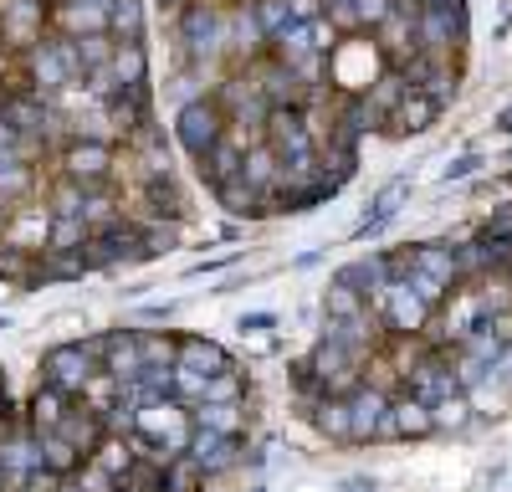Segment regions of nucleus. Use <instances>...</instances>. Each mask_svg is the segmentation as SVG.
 <instances>
[{"instance_id":"obj_1","label":"nucleus","mask_w":512,"mask_h":492,"mask_svg":"<svg viewBox=\"0 0 512 492\" xmlns=\"http://www.w3.org/2000/svg\"><path fill=\"white\" fill-rule=\"evenodd\" d=\"M180 41H185V57L195 72L221 67L226 62V11L216 0H190L180 11Z\"/></svg>"},{"instance_id":"obj_2","label":"nucleus","mask_w":512,"mask_h":492,"mask_svg":"<svg viewBox=\"0 0 512 492\" xmlns=\"http://www.w3.org/2000/svg\"><path fill=\"white\" fill-rule=\"evenodd\" d=\"M57 175L82 185V190H103L118 175V149L103 139H67L57 154Z\"/></svg>"},{"instance_id":"obj_3","label":"nucleus","mask_w":512,"mask_h":492,"mask_svg":"<svg viewBox=\"0 0 512 492\" xmlns=\"http://www.w3.org/2000/svg\"><path fill=\"white\" fill-rule=\"evenodd\" d=\"M466 31H472V21H466V0H456V6H420L415 16V47L431 52V57H451L466 47Z\"/></svg>"},{"instance_id":"obj_4","label":"nucleus","mask_w":512,"mask_h":492,"mask_svg":"<svg viewBox=\"0 0 512 492\" xmlns=\"http://www.w3.org/2000/svg\"><path fill=\"white\" fill-rule=\"evenodd\" d=\"M369 313L379 318V328H384V339H420L425 334V323H431L436 313L431 308H425L415 293H410V287L395 277L390 287H384V293L369 303Z\"/></svg>"},{"instance_id":"obj_5","label":"nucleus","mask_w":512,"mask_h":492,"mask_svg":"<svg viewBox=\"0 0 512 492\" xmlns=\"http://www.w3.org/2000/svg\"><path fill=\"white\" fill-rule=\"evenodd\" d=\"M226 113L216 108V98H200V103H185L180 113H175V144L185 149V159L195 164V159H205L210 149H216L221 139H226Z\"/></svg>"},{"instance_id":"obj_6","label":"nucleus","mask_w":512,"mask_h":492,"mask_svg":"<svg viewBox=\"0 0 512 492\" xmlns=\"http://www.w3.org/2000/svg\"><path fill=\"white\" fill-rule=\"evenodd\" d=\"M82 257H88V272H113V267H134V262H144V252H139V221H134V216H123V221L93 231L88 246H82Z\"/></svg>"},{"instance_id":"obj_7","label":"nucleus","mask_w":512,"mask_h":492,"mask_svg":"<svg viewBox=\"0 0 512 492\" xmlns=\"http://www.w3.org/2000/svg\"><path fill=\"white\" fill-rule=\"evenodd\" d=\"M400 395H415L420 405H441L446 395H461V380L451 369V354L441 349H425L405 375H400Z\"/></svg>"},{"instance_id":"obj_8","label":"nucleus","mask_w":512,"mask_h":492,"mask_svg":"<svg viewBox=\"0 0 512 492\" xmlns=\"http://www.w3.org/2000/svg\"><path fill=\"white\" fill-rule=\"evenodd\" d=\"M128 216L134 221H180L190 216V195L180 185V175H159V180H144L134 190V205H128Z\"/></svg>"},{"instance_id":"obj_9","label":"nucleus","mask_w":512,"mask_h":492,"mask_svg":"<svg viewBox=\"0 0 512 492\" xmlns=\"http://www.w3.org/2000/svg\"><path fill=\"white\" fill-rule=\"evenodd\" d=\"M308 369L323 380L328 395H349V390L364 380V359H359L354 349H344V344L323 339V334H318V344L308 349Z\"/></svg>"},{"instance_id":"obj_10","label":"nucleus","mask_w":512,"mask_h":492,"mask_svg":"<svg viewBox=\"0 0 512 492\" xmlns=\"http://www.w3.org/2000/svg\"><path fill=\"white\" fill-rule=\"evenodd\" d=\"M251 72V82H256V93H262V103L267 108H292V113H303L308 108V82L297 77L292 67H282L277 57H262V62H251L246 67Z\"/></svg>"},{"instance_id":"obj_11","label":"nucleus","mask_w":512,"mask_h":492,"mask_svg":"<svg viewBox=\"0 0 512 492\" xmlns=\"http://www.w3.org/2000/svg\"><path fill=\"white\" fill-rule=\"evenodd\" d=\"M41 375H36V385H52V390H62V395H82V390H88V380L98 375V369L88 364V359H82V349L77 344H52L47 354H41Z\"/></svg>"},{"instance_id":"obj_12","label":"nucleus","mask_w":512,"mask_h":492,"mask_svg":"<svg viewBox=\"0 0 512 492\" xmlns=\"http://www.w3.org/2000/svg\"><path fill=\"white\" fill-rule=\"evenodd\" d=\"M41 26H47V6L41 0H0V47L36 52Z\"/></svg>"},{"instance_id":"obj_13","label":"nucleus","mask_w":512,"mask_h":492,"mask_svg":"<svg viewBox=\"0 0 512 492\" xmlns=\"http://www.w3.org/2000/svg\"><path fill=\"white\" fill-rule=\"evenodd\" d=\"M241 451L246 441H231L221 431H205V426H190V441H185V457L205 472V477H226L241 467Z\"/></svg>"},{"instance_id":"obj_14","label":"nucleus","mask_w":512,"mask_h":492,"mask_svg":"<svg viewBox=\"0 0 512 492\" xmlns=\"http://www.w3.org/2000/svg\"><path fill=\"white\" fill-rule=\"evenodd\" d=\"M390 400L395 395H384L379 385H369V380H359L349 395H344V405H349V441H379V431H384V416H390Z\"/></svg>"},{"instance_id":"obj_15","label":"nucleus","mask_w":512,"mask_h":492,"mask_svg":"<svg viewBox=\"0 0 512 492\" xmlns=\"http://www.w3.org/2000/svg\"><path fill=\"white\" fill-rule=\"evenodd\" d=\"M47 231H52V211H47V205H36V200H26V205H16V211L6 216L0 241L21 246V252H31V257H41V252H47Z\"/></svg>"},{"instance_id":"obj_16","label":"nucleus","mask_w":512,"mask_h":492,"mask_svg":"<svg viewBox=\"0 0 512 492\" xmlns=\"http://www.w3.org/2000/svg\"><path fill=\"white\" fill-rule=\"evenodd\" d=\"M57 436L77 451L82 462H93V451L108 441V421H103V410H93L88 400H72V410H67L62 426H57Z\"/></svg>"},{"instance_id":"obj_17","label":"nucleus","mask_w":512,"mask_h":492,"mask_svg":"<svg viewBox=\"0 0 512 492\" xmlns=\"http://www.w3.org/2000/svg\"><path fill=\"white\" fill-rule=\"evenodd\" d=\"M154 118V88L139 82V88H123L113 103H103V123H108V139H128L139 123Z\"/></svg>"},{"instance_id":"obj_18","label":"nucleus","mask_w":512,"mask_h":492,"mask_svg":"<svg viewBox=\"0 0 512 492\" xmlns=\"http://www.w3.org/2000/svg\"><path fill=\"white\" fill-rule=\"evenodd\" d=\"M175 369H190V375H200V380H216V375H226V369H236V359H231L226 344L205 339V334H180Z\"/></svg>"},{"instance_id":"obj_19","label":"nucleus","mask_w":512,"mask_h":492,"mask_svg":"<svg viewBox=\"0 0 512 492\" xmlns=\"http://www.w3.org/2000/svg\"><path fill=\"white\" fill-rule=\"evenodd\" d=\"M425 436H436L431 405H420L415 395H395V400H390V416H384L379 441H425Z\"/></svg>"},{"instance_id":"obj_20","label":"nucleus","mask_w":512,"mask_h":492,"mask_svg":"<svg viewBox=\"0 0 512 492\" xmlns=\"http://www.w3.org/2000/svg\"><path fill=\"white\" fill-rule=\"evenodd\" d=\"M405 267L420 272V277H431L436 287H446V293H456V287H461L451 241H420V246H405Z\"/></svg>"},{"instance_id":"obj_21","label":"nucleus","mask_w":512,"mask_h":492,"mask_svg":"<svg viewBox=\"0 0 512 492\" xmlns=\"http://www.w3.org/2000/svg\"><path fill=\"white\" fill-rule=\"evenodd\" d=\"M103 375H113L118 385H134V380L144 375V359H139V328H108Z\"/></svg>"},{"instance_id":"obj_22","label":"nucleus","mask_w":512,"mask_h":492,"mask_svg":"<svg viewBox=\"0 0 512 492\" xmlns=\"http://www.w3.org/2000/svg\"><path fill=\"white\" fill-rule=\"evenodd\" d=\"M210 195H216V205H221L226 216H236V221H267V216H272V200H267L262 190H251L241 175L221 180Z\"/></svg>"},{"instance_id":"obj_23","label":"nucleus","mask_w":512,"mask_h":492,"mask_svg":"<svg viewBox=\"0 0 512 492\" xmlns=\"http://www.w3.org/2000/svg\"><path fill=\"white\" fill-rule=\"evenodd\" d=\"M441 118V108L431 103V98H425V93H410L390 118H384V139H410V134H425V129H431V123Z\"/></svg>"},{"instance_id":"obj_24","label":"nucleus","mask_w":512,"mask_h":492,"mask_svg":"<svg viewBox=\"0 0 512 492\" xmlns=\"http://www.w3.org/2000/svg\"><path fill=\"white\" fill-rule=\"evenodd\" d=\"M67 410H72V395H62V390H52V385H36L31 400H26V431H31V436L57 431Z\"/></svg>"},{"instance_id":"obj_25","label":"nucleus","mask_w":512,"mask_h":492,"mask_svg":"<svg viewBox=\"0 0 512 492\" xmlns=\"http://www.w3.org/2000/svg\"><path fill=\"white\" fill-rule=\"evenodd\" d=\"M190 426H205V431H221L231 441H246L251 431V405L236 400V405H195L190 410Z\"/></svg>"},{"instance_id":"obj_26","label":"nucleus","mask_w":512,"mask_h":492,"mask_svg":"<svg viewBox=\"0 0 512 492\" xmlns=\"http://www.w3.org/2000/svg\"><path fill=\"white\" fill-rule=\"evenodd\" d=\"M241 159H246V144L226 129V139L216 144V149H210L205 159H195V175L210 185V190H216L221 180H231V175H241Z\"/></svg>"},{"instance_id":"obj_27","label":"nucleus","mask_w":512,"mask_h":492,"mask_svg":"<svg viewBox=\"0 0 512 492\" xmlns=\"http://www.w3.org/2000/svg\"><path fill=\"white\" fill-rule=\"evenodd\" d=\"M118 88H139L149 82V47L144 41H113V62H108Z\"/></svg>"},{"instance_id":"obj_28","label":"nucleus","mask_w":512,"mask_h":492,"mask_svg":"<svg viewBox=\"0 0 512 492\" xmlns=\"http://www.w3.org/2000/svg\"><path fill=\"white\" fill-rule=\"evenodd\" d=\"M405 195H410V180H390V185H384V190H379V200L369 205V216L359 221V241H369V236H379L384 226H390V221L400 216Z\"/></svg>"},{"instance_id":"obj_29","label":"nucleus","mask_w":512,"mask_h":492,"mask_svg":"<svg viewBox=\"0 0 512 492\" xmlns=\"http://www.w3.org/2000/svg\"><path fill=\"white\" fill-rule=\"evenodd\" d=\"M139 359H144V369H175L180 334H169V328H139Z\"/></svg>"},{"instance_id":"obj_30","label":"nucleus","mask_w":512,"mask_h":492,"mask_svg":"<svg viewBox=\"0 0 512 492\" xmlns=\"http://www.w3.org/2000/svg\"><path fill=\"white\" fill-rule=\"evenodd\" d=\"M451 252H456V277H461V287H482V282L492 277V262H487V246H482V236H466V241H456Z\"/></svg>"},{"instance_id":"obj_31","label":"nucleus","mask_w":512,"mask_h":492,"mask_svg":"<svg viewBox=\"0 0 512 492\" xmlns=\"http://www.w3.org/2000/svg\"><path fill=\"white\" fill-rule=\"evenodd\" d=\"M308 421H313V431H318L323 441H349V405H344V395L318 400V405L308 410Z\"/></svg>"},{"instance_id":"obj_32","label":"nucleus","mask_w":512,"mask_h":492,"mask_svg":"<svg viewBox=\"0 0 512 492\" xmlns=\"http://www.w3.org/2000/svg\"><path fill=\"white\" fill-rule=\"evenodd\" d=\"M369 318V303L364 293H354V287H338L328 282V293H323V323H359Z\"/></svg>"},{"instance_id":"obj_33","label":"nucleus","mask_w":512,"mask_h":492,"mask_svg":"<svg viewBox=\"0 0 512 492\" xmlns=\"http://www.w3.org/2000/svg\"><path fill=\"white\" fill-rule=\"evenodd\" d=\"M180 236H185L180 221H139V252H144V262L169 257L180 246Z\"/></svg>"},{"instance_id":"obj_34","label":"nucleus","mask_w":512,"mask_h":492,"mask_svg":"<svg viewBox=\"0 0 512 492\" xmlns=\"http://www.w3.org/2000/svg\"><path fill=\"white\" fill-rule=\"evenodd\" d=\"M364 98H369V108H374L379 118H390V113L410 98V88H405V77H400L395 67H384V72L369 82V93H364Z\"/></svg>"},{"instance_id":"obj_35","label":"nucleus","mask_w":512,"mask_h":492,"mask_svg":"<svg viewBox=\"0 0 512 492\" xmlns=\"http://www.w3.org/2000/svg\"><path fill=\"white\" fill-rule=\"evenodd\" d=\"M36 451H41V467H47V472H57V477H77L82 467H88V462H82L77 457V451L57 436V431H47V436H36Z\"/></svg>"},{"instance_id":"obj_36","label":"nucleus","mask_w":512,"mask_h":492,"mask_svg":"<svg viewBox=\"0 0 512 492\" xmlns=\"http://www.w3.org/2000/svg\"><path fill=\"white\" fill-rule=\"evenodd\" d=\"M205 472L185 457V451H180V457H169L164 462V472H159V492H205Z\"/></svg>"},{"instance_id":"obj_37","label":"nucleus","mask_w":512,"mask_h":492,"mask_svg":"<svg viewBox=\"0 0 512 492\" xmlns=\"http://www.w3.org/2000/svg\"><path fill=\"white\" fill-rule=\"evenodd\" d=\"M41 257H31V252H21V246H6L0 241V282H16V287H36L41 282Z\"/></svg>"},{"instance_id":"obj_38","label":"nucleus","mask_w":512,"mask_h":492,"mask_svg":"<svg viewBox=\"0 0 512 492\" xmlns=\"http://www.w3.org/2000/svg\"><path fill=\"white\" fill-rule=\"evenodd\" d=\"M431 426H436V436H451V431H466L472 426V395H446L441 405H431Z\"/></svg>"},{"instance_id":"obj_39","label":"nucleus","mask_w":512,"mask_h":492,"mask_svg":"<svg viewBox=\"0 0 512 492\" xmlns=\"http://www.w3.org/2000/svg\"><path fill=\"white\" fill-rule=\"evenodd\" d=\"M93 236V226L82 216H52V231H47V252H82Z\"/></svg>"},{"instance_id":"obj_40","label":"nucleus","mask_w":512,"mask_h":492,"mask_svg":"<svg viewBox=\"0 0 512 492\" xmlns=\"http://www.w3.org/2000/svg\"><path fill=\"white\" fill-rule=\"evenodd\" d=\"M108 36L113 41H144V0H118L108 11Z\"/></svg>"},{"instance_id":"obj_41","label":"nucleus","mask_w":512,"mask_h":492,"mask_svg":"<svg viewBox=\"0 0 512 492\" xmlns=\"http://www.w3.org/2000/svg\"><path fill=\"white\" fill-rule=\"evenodd\" d=\"M41 282H77L88 277V257L82 252H41Z\"/></svg>"},{"instance_id":"obj_42","label":"nucleus","mask_w":512,"mask_h":492,"mask_svg":"<svg viewBox=\"0 0 512 492\" xmlns=\"http://www.w3.org/2000/svg\"><path fill=\"white\" fill-rule=\"evenodd\" d=\"M82 200H88V190L72 185V180H62V175L47 185V195H41V205H47L52 216H82Z\"/></svg>"},{"instance_id":"obj_43","label":"nucleus","mask_w":512,"mask_h":492,"mask_svg":"<svg viewBox=\"0 0 512 492\" xmlns=\"http://www.w3.org/2000/svg\"><path fill=\"white\" fill-rule=\"evenodd\" d=\"M456 82H461V72H456V62H436V72H431V77H425V82H420V88H415V93H425V98H431V103H436V108L446 113V103L456 98Z\"/></svg>"},{"instance_id":"obj_44","label":"nucleus","mask_w":512,"mask_h":492,"mask_svg":"<svg viewBox=\"0 0 512 492\" xmlns=\"http://www.w3.org/2000/svg\"><path fill=\"white\" fill-rule=\"evenodd\" d=\"M251 16H256V31H262L267 41L282 36L292 26V11H287V0H251Z\"/></svg>"},{"instance_id":"obj_45","label":"nucleus","mask_w":512,"mask_h":492,"mask_svg":"<svg viewBox=\"0 0 512 492\" xmlns=\"http://www.w3.org/2000/svg\"><path fill=\"white\" fill-rule=\"evenodd\" d=\"M118 395H123V385H118V380H113V375H103V369H98V375H93V380H88V390H82V395H77V400H88V405H93V410H103V416H108V410H113V405H118Z\"/></svg>"},{"instance_id":"obj_46","label":"nucleus","mask_w":512,"mask_h":492,"mask_svg":"<svg viewBox=\"0 0 512 492\" xmlns=\"http://www.w3.org/2000/svg\"><path fill=\"white\" fill-rule=\"evenodd\" d=\"M77 57H82V72H98L113 62V36H82L77 41Z\"/></svg>"},{"instance_id":"obj_47","label":"nucleus","mask_w":512,"mask_h":492,"mask_svg":"<svg viewBox=\"0 0 512 492\" xmlns=\"http://www.w3.org/2000/svg\"><path fill=\"white\" fill-rule=\"evenodd\" d=\"M164 144H169V139H164V129L149 118V123H139V129L123 139V154H144V149H164Z\"/></svg>"},{"instance_id":"obj_48","label":"nucleus","mask_w":512,"mask_h":492,"mask_svg":"<svg viewBox=\"0 0 512 492\" xmlns=\"http://www.w3.org/2000/svg\"><path fill=\"white\" fill-rule=\"evenodd\" d=\"M477 236H482V241H512V205H497V211L482 221Z\"/></svg>"},{"instance_id":"obj_49","label":"nucleus","mask_w":512,"mask_h":492,"mask_svg":"<svg viewBox=\"0 0 512 492\" xmlns=\"http://www.w3.org/2000/svg\"><path fill=\"white\" fill-rule=\"evenodd\" d=\"M354 11H359V26H364V31H379L384 16L395 11V0H354Z\"/></svg>"},{"instance_id":"obj_50","label":"nucleus","mask_w":512,"mask_h":492,"mask_svg":"<svg viewBox=\"0 0 512 492\" xmlns=\"http://www.w3.org/2000/svg\"><path fill=\"white\" fill-rule=\"evenodd\" d=\"M77 349H82V359H88L93 369H103V354H108V328H98V334H82V339H77Z\"/></svg>"},{"instance_id":"obj_51","label":"nucleus","mask_w":512,"mask_h":492,"mask_svg":"<svg viewBox=\"0 0 512 492\" xmlns=\"http://www.w3.org/2000/svg\"><path fill=\"white\" fill-rule=\"evenodd\" d=\"M482 164H487L482 154H461V159H451L446 170H441V180H466V175H477Z\"/></svg>"},{"instance_id":"obj_52","label":"nucleus","mask_w":512,"mask_h":492,"mask_svg":"<svg viewBox=\"0 0 512 492\" xmlns=\"http://www.w3.org/2000/svg\"><path fill=\"white\" fill-rule=\"evenodd\" d=\"M62 482H67V477H57V472H47V467H36V472L21 482V492H62Z\"/></svg>"},{"instance_id":"obj_53","label":"nucleus","mask_w":512,"mask_h":492,"mask_svg":"<svg viewBox=\"0 0 512 492\" xmlns=\"http://www.w3.org/2000/svg\"><path fill=\"white\" fill-rule=\"evenodd\" d=\"M236 328H241V334H272V328H277V313H246Z\"/></svg>"},{"instance_id":"obj_54","label":"nucleus","mask_w":512,"mask_h":492,"mask_svg":"<svg viewBox=\"0 0 512 492\" xmlns=\"http://www.w3.org/2000/svg\"><path fill=\"white\" fill-rule=\"evenodd\" d=\"M287 11H292V21H318L323 0H287Z\"/></svg>"},{"instance_id":"obj_55","label":"nucleus","mask_w":512,"mask_h":492,"mask_svg":"<svg viewBox=\"0 0 512 492\" xmlns=\"http://www.w3.org/2000/svg\"><path fill=\"white\" fill-rule=\"evenodd\" d=\"M139 318H149V323H169V318H175V303H149Z\"/></svg>"},{"instance_id":"obj_56","label":"nucleus","mask_w":512,"mask_h":492,"mask_svg":"<svg viewBox=\"0 0 512 492\" xmlns=\"http://www.w3.org/2000/svg\"><path fill=\"white\" fill-rule=\"evenodd\" d=\"M344 492H379V487H374L369 477H349V482H344Z\"/></svg>"},{"instance_id":"obj_57","label":"nucleus","mask_w":512,"mask_h":492,"mask_svg":"<svg viewBox=\"0 0 512 492\" xmlns=\"http://www.w3.org/2000/svg\"><path fill=\"white\" fill-rule=\"evenodd\" d=\"M159 6H164V11H175V16H180V11L190 6V0H159Z\"/></svg>"},{"instance_id":"obj_58","label":"nucleus","mask_w":512,"mask_h":492,"mask_svg":"<svg viewBox=\"0 0 512 492\" xmlns=\"http://www.w3.org/2000/svg\"><path fill=\"white\" fill-rule=\"evenodd\" d=\"M497 129H502V134H512V108H502V118H497Z\"/></svg>"},{"instance_id":"obj_59","label":"nucleus","mask_w":512,"mask_h":492,"mask_svg":"<svg viewBox=\"0 0 512 492\" xmlns=\"http://www.w3.org/2000/svg\"><path fill=\"white\" fill-rule=\"evenodd\" d=\"M62 492H88V487H82L77 477H67V482H62Z\"/></svg>"},{"instance_id":"obj_60","label":"nucleus","mask_w":512,"mask_h":492,"mask_svg":"<svg viewBox=\"0 0 512 492\" xmlns=\"http://www.w3.org/2000/svg\"><path fill=\"white\" fill-rule=\"evenodd\" d=\"M0 400H11V390H6V369H0Z\"/></svg>"},{"instance_id":"obj_61","label":"nucleus","mask_w":512,"mask_h":492,"mask_svg":"<svg viewBox=\"0 0 512 492\" xmlns=\"http://www.w3.org/2000/svg\"><path fill=\"white\" fill-rule=\"evenodd\" d=\"M93 6H103V11H113V6H118V0H93Z\"/></svg>"},{"instance_id":"obj_62","label":"nucleus","mask_w":512,"mask_h":492,"mask_svg":"<svg viewBox=\"0 0 512 492\" xmlns=\"http://www.w3.org/2000/svg\"><path fill=\"white\" fill-rule=\"evenodd\" d=\"M0 492H11V482H6V467H0Z\"/></svg>"},{"instance_id":"obj_63","label":"nucleus","mask_w":512,"mask_h":492,"mask_svg":"<svg viewBox=\"0 0 512 492\" xmlns=\"http://www.w3.org/2000/svg\"><path fill=\"white\" fill-rule=\"evenodd\" d=\"M323 6H354V0H323Z\"/></svg>"},{"instance_id":"obj_64","label":"nucleus","mask_w":512,"mask_h":492,"mask_svg":"<svg viewBox=\"0 0 512 492\" xmlns=\"http://www.w3.org/2000/svg\"><path fill=\"white\" fill-rule=\"evenodd\" d=\"M256 492H262V487H256Z\"/></svg>"}]
</instances>
